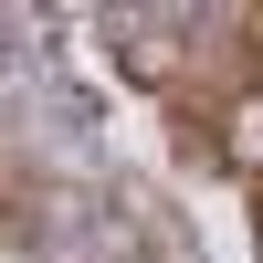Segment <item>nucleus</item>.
Wrapping results in <instances>:
<instances>
[{"label": "nucleus", "mask_w": 263, "mask_h": 263, "mask_svg": "<svg viewBox=\"0 0 263 263\" xmlns=\"http://www.w3.org/2000/svg\"><path fill=\"white\" fill-rule=\"evenodd\" d=\"M200 147H211L221 168H242V179H263V84H253V74L211 105V137H200Z\"/></svg>", "instance_id": "nucleus-1"}]
</instances>
